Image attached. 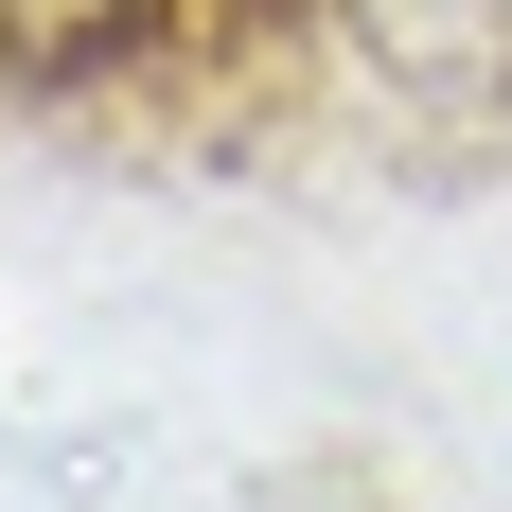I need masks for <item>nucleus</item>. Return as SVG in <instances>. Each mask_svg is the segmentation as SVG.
Instances as JSON below:
<instances>
[{
  "instance_id": "obj_1",
  "label": "nucleus",
  "mask_w": 512,
  "mask_h": 512,
  "mask_svg": "<svg viewBox=\"0 0 512 512\" xmlns=\"http://www.w3.org/2000/svg\"><path fill=\"white\" fill-rule=\"evenodd\" d=\"M283 36H318V0H0V106L212 89V71H248Z\"/></svg>"
},
{
  "instance_id": "obj_2",
  "label": "nucleus",
  "mask_w": 512,
  "mask_h": 512,
  "mask_svg": "<svg viewBox=\"0 0 512 512\" xmlns=\"http://www.w3.org/2000/svg\"><path fill=\"white\" fill-rule=\"evenodd\" d=\"M318 36L389 106H512V0H318Z\"/></svg>"
}]
</instances>
